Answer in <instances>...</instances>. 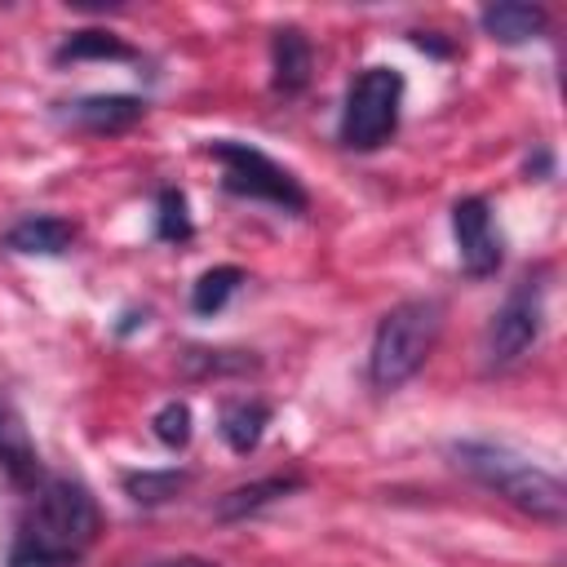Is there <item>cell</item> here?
<instances>
[{"label": "cell", "instance_id": "obj_17", "mask_svg": "<svg viewBox=\"0 0 567 567\" xmlns=\"http://www.w3.org/2000/svg\"><path fill=\"white\" fill-rule=\"evenodd\" d=\"M239 284H244V270L239 266H213V270H204L195 279V288H190V310L195 315H217L235 297Z\"/></svg>", "mask_w": 567, "mask_h": 567}, {"label": "cell", "instance_id": "obj_1", "mask_svg": "<svg viewBox=\"0 0 567 567\" xmlns=\"http://www.w3.org/2000/svg\"><path fill=\"white\" fill-rule=\"evenodd\" d=\"M102 532L93 492L71 474H40L13 523L9 567H75Z\"/></svg>", "mask_w": 567, "mask_h": 567}, {"label": "cell", "instance_id": "obj_6", "mask_svg": "<svg viewBox=\"0 0 567 567\" xmlns=\"http://www.w3.org/2000/svg\"><path fill=\"white\" fill-rule=\"evenodd\" d=\"M545 328V279L540 275H523L509 297L496 306L487 332H483V368L487 372H505L514 368Z\"/></svg>", "mask_w": 567, "mask_h": 567}, {"label": "cell", "instance_id": "obj_14", "mask_svg": "<svg viewBox=\"0 0 567 567\" xmlns=\"http://www.w3.org/2000/svg\"><path fill=\"white\" fill-rule=\"evenodd\" d=\"M266 425H270V403H261V399H226L217 412V430H221L226 447L239 456H248L261 443Z\"/></svg>", "mask_w": 567, "mask_h": 567}, {"label": "cell", "instance_id": "obj_10", "mask_svg": "<svg viewBox=\"0 0 567 567\" xmlns=\"http://www.w3.org/2000/svg\"><path fill=\"white\" fill-rule=\"evenodd\" d=\"M75 244V226L66 217H53V213H35V217H22L4 230V248L9 252H22V257H58Z\"/></svg>", "mask_w": 567, "mask_h": 567}, {"label": "cell", "instance_id": "obj_12", "mask_svg": "<svg viewBox=\"0 0 567 567\" xmlns=\"http://www.w3.org/2000/svg\"><path fill=\"white\" fill-rule=\"evenodd\" d=\"M0 465L4 474L18 483V487H31L44 470H40V456H35V443L18 416V408L9 399H0Z\"/></svg>", "mask_w": 567, "mask_h": 567}, {"label": "cell", "instance_id": "obj_16", "mask_svg": "<svg viewBox=\"0 0 567 567\" xmlns=\"http://www.w3.org/2000/svg\"><path fill=\"white\" fill-rule=\"evenodd\" d=\"M120 483H124L128 501L155 509V505H168L177 492H186L190 470H177V465H168V470H133V474H124Z\"/></svg>", "mask_w": 567, "mask_h": 567}, {"label": "cell", "instance_id": "obj_8", "mask_svg": "<svg viewBox=\"0 0 567 567\" xmlns=\"http://www.w3.org/2000/svg\"><path fill=\"white\" fill-rule=\"evenodd\" d=\"M142 115H146V102L137 93H89V97H75V102L58 106V120L66 128H80V133H93V137L124 133Z\"/></svg>", "mask_w": 567, "mask_h": 567}, {"label": "cell", "instance_id": "obj_3", "mask_svg": "<svg viewBox=\"0 0 567 567\" xmlns=\"http://www.w3.org/2000/svg\"><path fill=\"white\" fill-rule=\"evenodd\" d=\"M439 332H443V306L434 297H408L394 310H385L372 337V354H368L372 385L399 390L403 381H412L421 363L430 359Z\"/></svg>", "mask_w": 567, "mask_h": 567}, {"label": "cell", "instance_id": "obj_9", "mask_svg": "<svg viewBox=\"0 0 567 567\" xmlns=\"http://www.w3.org/2000/svg\"><path fill=\"white\" fill-rule=\"evenodd\" d=\"M270 84L275 93L292 97L310 84V71H315V44L301 27H279L275 40H270Z\"/></svg>", "mask_w": 567, "mask_h": 567}, {"label": "cell", "instance_id": "obj_20", "mask_svg": "<svg viewBox=\"0 0 567 567\" xmlns=\"http://www.w3.org/2000/svg\"><path fill=\"white\" fill-rule=\"evenodd\" d=\"M151 430H155V439L164 443V447H186L190 443V408L182 403V399H168L155 416H151Z\"/></svg>", "mask_w": 567, "mask_h": 567}, {"label": "cell", "instance_id": "obj_21", "mask_svg": "<svg viewBox=\"0 0 567 567\" xmlns=\"http://www.w3.org/2000/svg\"><path fill=\"white\" fill-rule=\"evenodd\" d=\"M146 567H217V563L195 558V554H177V558H155V563H146Z\"/></svg>", "mask_w": 567, "mask_h": 567}, {"label": "cell", "instance_id": "obj_5", "mask_svg": "<svg viewBox=\"0 0 567 567\" xmlns=\"http://www.w3.org/2000/svg\"><path fill=\"white\" fill-rule=\"evenodd\" d=\"M208 155L221 164V186L239 199H261V204H275L284 213H306L310 208V195L301 190V182L275 164L266 151L248 146V142H208Z\"/></svg>", "mask_w": 567, "mask_h": 567}, {"label": "cell", "instance_id": "obj_4", "mask_svg": "<svg viewBox=\"0 0 567 567\" xmlns=\"http://www.w3.org/2000/svg\"><path fill=\"white\" fill-rule=\"evenodd\" d=\"M399 106H403V75L394 66H363L341 102V124H337L341 146L377 151L399 128Z\"/></svg>", "mask_w": 567, "mask_h": 567}, {"label": "cell", "instance_id": "obj_2", "mask_svg": "<svg viewBox=\"0 0 567 567\" xmlns=\"http://www.w3.org/2000/svg\"><path fill=\"white\" fill-rule=\"evenodd\" d=\"M452 461L474 474L483 487H492L501 501H509L514 509L540 518V523H563L567 518V487L558 474H549L545 465L527 461L523 452L505 447V443H487V439H461L452 443Z\"/></svg>", "mask_w": 567, "mask_h": 567}, {"label": "cell", "instance_id": "obj_11", "mask_svg": "<svg viewBox=\"0 0 567 567\" xmlns=\"http://www.w3.org/2000/svg\"><path fill=\"white\" fill-rule=\"evenodd\" d=\"M301 487H306L301 474H270V478H257V483H239V487H230V492L213 505V518H217V523H239V518H248V514H257V509L284 501L288 492H301Z\"/></svg>", "mask_w": 567, "mask_h": 567}, {"label": "cell", "instance_id": "obj_7", "mask_svg": "<svg viewBox=\"0 0 567 567\" xmlns=\"http://www.w3.org/2000/svg\"><path fill=\"white\" fill-rule=\"evenodd\" d=\"M452 239H456V261L470 279H487L501 270L505 239L492 221V204L483 195H465L452 204Z\"/></svg>", "mask_w": 567, "mask_h": 567}, {"label": "cell", "instance_id": "obj_18", "mask_svg": "<svg viewBox=\"0 0 567 567\" xmlns=\"http://www.w3.org/2000/svg\"><path fill=\"white\" fill-rule=\"evenodd\" d=\"M190 235H195V226H190V213H186V195L177 186H164L159 199H155V239L186 244Z\"/></svg>", "mask_w": 567, "mask_h": 567}, {"label": "cell", "instance_id": "obj_13", "mask_svg": "<svg viewBox=\"0 0 567 567\" xmlns=\"http://www.w3.org/2000/svg\"><path fill=\"white\" fill-rule=\"evenodd\" d=\"M478 27L496 40V44H527L549 27V13L540 4H523V0H501L487 4L478 13Z\"/></svg>", "mask_w": 567, "mask_h": 567}, {"label": "cell", "instance_id": "obj_19", "mask_svg": "<svg viewBox=\"0 0 567 567\" xmlns=\"http://www.w3.org/2000/svg\"><path fill=\"white\" fill-rule=\"evenodd\" d=\"M182 368H186V377H226V372L257 368V359H248L244 350H204V346H190L182 354Z\"/></svg>", "mask_w": 567, "mask_h": 567}, {"label": "cell", "instance_id": "obj_15", "mask_svg": "<svg viewBox=\"0 0 567 567\" xmlns=\"http://www.w3.org/2000/svg\"><path fill=\"white\" fill-rule=\"evenodd\" d=\"M89 58L133 62V58H137V49H133V44H124L120 35H111V31H97V27H89V31H71V35L53 49V62H58V66H66V62H89Z\"/></svg>", "mask_w": 567, "mask_h": 567}]
</instances>
